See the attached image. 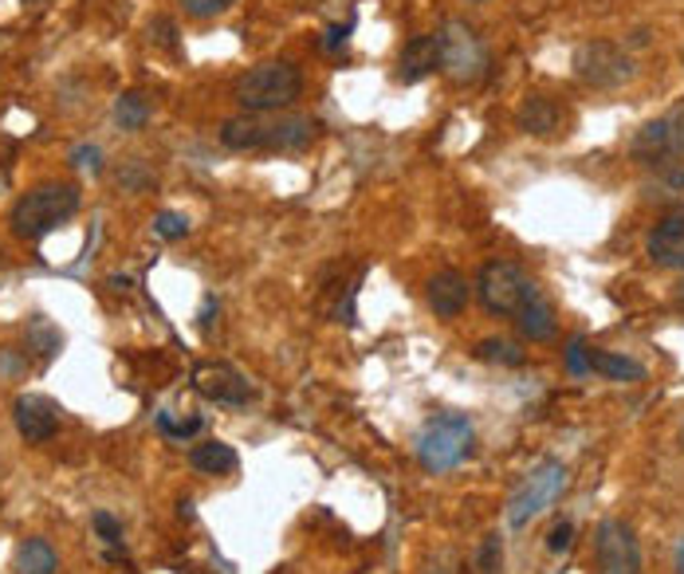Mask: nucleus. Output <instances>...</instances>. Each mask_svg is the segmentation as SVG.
<instances>
[{
	"label": "nucleus",
	"mask_w": 684,
	"mask_h": 574,
	"mask_svg": "<svg viewBox=\"0 0 684 574\" xmlns=\"http://www.w3.org/2000/svg\"><path fill=\"white\" fill-rule=\"evenodd\" d=\"M158 429L170 440H190L193 433H201V417H173V413H158Z\"/></svg>",
	"instance_id": "nucleus-27"
},
{
	"label": "nucleus",
	"mask_w": 684,
	"mask_h": 574,
	"mask_svg": "<svg viewBox=\"0 0 684 574\" xmlns=\"http://www.w3.org/2000/svg\"><path fill=\"white\" fill-rule=\"evenodd\" d=\"M595 555L602 574H641L638 535L626 520H606L595 531Z\"/></svg>",
	"instance_id": "nucleus-9"
},
{
	"label": "nucleus",
	"mask_w": 684,
	"mask_h": 574,
	"mask_svg": "<svg viewBox=\"0 0 684 574\" xmlns=\"http://www.w3.org/2000/svg\"><path fill=\"white\" fill-rule=\"evenodd\" d=\"M567 480H570V468L563 465V460H543V465L523 480V488L512 496V503H507V523H512L515 531L527 528L535 515H543L558 496L567 492Z\"/></svg>",
	"instance_id": "nucleus-7"
},
{
	"label": "nucleus",
	"mask_w": 684,
	"mask_h": 574,
	"mask_svg": "<svg viewBox=\"0 0 684 574\" xmlns=\"http://www.w3.org/2000/svg\"><path fill=\"white\" fill-rule=\"evenodd\" d=\"M319 130H323V123L311 115H279L264 123V150H307L319 138Z\"/></svg>",
	"instance_id": "nucleus-14"
},
{
	"label": "nucleus",
	"mask_w": 684,
	"mask_h": 574,
	"mask_svg": "<svg viewBox=\"0 0 684 574\" xmlns=\"http://www.w3.org/2000/svg\"><path fill=\"white\" fill-rule=\"evenodd\" d=\"M24 4H47V0H24Z\"/></svg>",
	"instance_id": "nucleus-39"
},
{
	"label": "nucleus",
	"mask_w": 684,
	"mask_h": 574,
	"mask_svg": "<svg viewBox=\"0 0 684 574\" xmlns=\"http://www.w3.org/2000/svg\"><path fill=\"white\" fill-rule=\"evenodd\" d=\"M645 252H649V261L658 264V268L684 272V205L669 209L658 225L649 228Z\"/></svg>",
	"instance_id": "nucleus-12"
},
{
	"label": "nucleus",
	"mask_w": 684,
	"mask_h": 574,
	"mask_svg": "<svg viewBox=\"0 0 684 574\" xmlns=\"http://www.w3.org/2000/svg\"><path fill=\"white\" fill-rule=\"evenodd\" d=\"M570 539H575V528H570V523H555L547 535V551L551 555H563V551L570 548Z\"/></svg>",
	"instance_id": "nucleus-32"
},
{
	"label": "nucleus",
	"mask_w": 684,
	"mask_h": 574,
	"mask_svg": "<svg viewBox=\"0 0 684 574\" xmlns=\"http://www.w3.org/2000/svg\"><path fill=\"white\" fill-rule=\"evenodd\" d=\"M425 299H429L437 319H460L464 307H469V279L452 268L437 272V276L425 284Z\"/></svg>",
	"instance_id": "nucleus-15"
},
{
	"label": "nucleus",
	"mask_w": 684,
	"mask_h": 574,
	"mask_svg": "<svg viewBox=\"0 0 684 574\" xmlns=\"http://www.w3.org/2000/svg\"><path fill=\"white\" fill-rule=\"evenodd\" d=\"M67 162L75 166V170H87V173H103V150L99 146H75L72 158Z\"/></svg>",
	"instance_id": "nucleus-28"
},
{
	"label": "nucleus",
	"mask_w": 684,
	"mask_h": 574,
	"mask_svg": "<svg viewBox=\"0 0 684 574\" xmlns=\"http://www.w3.org/2000/svg\"><path fill=\"white\" fill-rule=\"evenodd\" d=\"M477 359L492 362V366H523V350L512 339H480Z\"/></svg>",
	"instance_id": "nucleus-24"
},
{
	"label": "nucleus",
	"mask_w": 684,
	"mask_h": 574,
	"mask_svg": "<svg viewBox=\"0 0 684 574\" xmlns=\"http://www.w3.org/2000/svg\"><path fill=\"white\" fill-rule=\"evenodd\" d=\"M193 390H197L205 402L228 405V410H241V405L253 402L248 378L236 366H228V362H197V366H193Z\"/></svg>",
	"instance_id": "nucleus-10"
},
{
	"label": "nucleus",
	"mask_w": 684,
	"mask_h": 574,
	"mask_svg": "<svg viewBox=\"0 0 684 574\" xmlns=\"http://www.w3.org/2000/svg\"><path fill=\"white\" fill-rule=\"evenodd\" d=\"M346 32H351V28H339V24H334V28H327V40H323V47H327V52H334V47H342V44H346Z\"/></svg>",
	"instance_id": "nucleus-35"
},
{
	"label": "nucleus",
	"mask_w": 684,
	"mask_h": 574,
	"mask_svg": "<svg viewBox=\"0 0 684 574\" xmlns=\"http://www.w3.org/2000/svg\"><path fill=\"white\" fill-rule=\"evenodd\" d=\"M477 296L492 315H512L515 319V315L532 304V299H539L543 291L523 268H515V264H507V261H492L480 268Z\"/></svg>",
	"instance_id": "nucleus-5"
},
{
	"label": "nucleus",
	"mask_w": 684,
	"mask_h": 574,
	"mask_svg": "<svg viewBox=\"0 0 684 574\" xmlns=\"http://www.w3.org/2000/svg\"><path fill=\"white\" fill-rule=\"evenodd\" d=\"M79 205H83V193L75 181H44V185H32L9 213L12 236H20V241H44V236H52L60 225H67V221L79 213Z\"/></svg>",
	"instance_id": "nucleus-1"
},
{
	"label": "nucleus",
	"mask_w": 684,
	"mask_h": 574,
	"mask_svg": "<svg viewBox=\"0 0 684 574\" xmlns=\"http://www.w3.org/2000/svg\"><path fill=\"white\" fill-rule=\"evenodd\" d=\"M12 422L28 445H47L60 433V405L44 394H20L12 402Z\"/></svg>",
	"instance_id": "nucleus-11"
},
{
	"label": "nucleus",
	"mask_w": 684,
	"mask_h": 574,
	"mask_svg": "<svg viewBox=\"0 0 684 574\" xmlns=\"http://www.w3.org/2000/svg\"><path fill=\"white\" fill-rule=\"evenodd\" d=\"M115 123L122 126V130H142V126L150 123V103H146L142 91H127V95H118Z\"/></svg>",
	"instance_id": "nucleus-22"
},
{
	"label": "nucleus",
	"mask_w": 684,
	"mask_h": 574,
	"mask_svg": "<svg viewBox=\"0 0 684 574\" xmlns=\"http://www.w3.org/2000/svg\"><path fill=\"white\" fill-rule=\"evenodd\" d=\"M303 95V72L291 60L256 63L233 83V99L244 107V115H271L288 110Z\"/></svg>",
	"instance_id": "nucleus-2"
},
{
	"label": "nucleus",
	"mask_w": 684,
	"mask_h": 574,
	"mask_svg": "<svg viewBox=\"0 0 684 574\" xmlns=\"http://www.w3.org/2000/svg\"><path fill=\"white\" fill-rule=\"evenodd\" d=\"M60 571V555L47 539H24L17 548V574H55Z\"/></svg>",
	"instance_id": "nucleus-21"
},
{
	"label": "nucleus",
	"mask_w": 684,
	"mask_h": 574,
	"mask_svg": "<svg viewBox=\"0 0 684 574\" xmlns=\"http://www.w3.org/2000/svg\"><path fill=\"white\" fill-rule=\"evenodd\" d=\"M228 4H233V0H181V9H185V17H193V20L221 17V12H225Z\"/></svg>",
	"instance_id": "nucleus-29"
},
{
	"label": "nucleus",
	"mask_w": 684,
	"mask_h": 574,
	"mask_svg": "<svg viewBox=\"0 0 684 574\" xmlns=\"http://www.w3.org/2000/svg\"><path fill=\"white\" fill-rule=\"evenodd\" d=\"M153 233L162 236V241H185V236H190V216L162 209V213L153 216Z\"/></svg>",
	"instance_id": "nucleus-25"
},
{
	"label": "nucleus",
	"mask_w": 684,
	"mask_h": 574,
	"mask_svg": "<svg viewBox=\"0 0 684 574\" xmlns=\"http://www.w3.org/2000/svg\"><path fill=\"white\" fill-rule=\"evenodd\" d=\"M681 296H684V291H681Z\"/></svg>",
	"instance_id": "nucleus-43"
},
{
	"label": "nucleus",
	"mask_w": 684,
	"mask_h": 574,
	"mask_svg": "<svg viewBox=\"0 0 684 574\" xmlns=\"http://www.w3.org/2000/svg\"><path fill=\"white\" fill-rule=\"evenodd\" d=\"M515 323H520V334L527 342H551V339H555V331H558L555 307H551L547 296L532 299V304L515 315Z\"/></svg>",
	"instance_id": "nucleus-17"
},
{
	"label": "nucleus",
	"mask_w": 684,
	"mask_h": 574,
	"mask_svg": "<svg viewBox=\"0 0 684 574\" xmlns=\"http://www.w3.org/2000/svg\"><path fill=\"white\" fill-rule=\"evenodd\" d=\"M681 445H684V425H681Z\"/></svg>",
	"instance_id": "nucleus-40"
},
{
	"label": "nucleus",
	"mask_w": 684,
	"mask_h": 574,
	"mask_svg": "<svg viewBox=\"0 0 684 574\" xmlns=\"http://www.w3.org/2000/svg\"><path fill=\"white\" fill-rule=\"evenodd\" d=\"M190 465L197 468L201 476H228V472H236L241 457H236V449L225 445V440H205V445H193L190 449Z\"/></svg>",
	"instance_id": "nucleus-19"
},
{
	"label": "nucleus",
	"mask_w": 684,
	"mask_h": 574,
	"mask_svg": "<svg viewBox=\"0 0 684 574\" xmlns=\"http://www.w3.org/2000/svg\"><path fill=\"white\" fill-rule=\"evenodd\" d=\"M681 63H684V52H681Z\"/></svg>",
	"instance_id": "nucleus-42"
},
{
	"label": "nucleus",
	"mask_w": 684,
	"mask_h": 574,
	"mask_svg": "<svg viewBox=\"0 0 684 574\" xmlns=\"http://www.w3.org/2000/svg\"><path fill=\"white\" fill-rule=\"evenodd\" d=\"M150 181L153 178L142 170V162H130L127 170H118V185H127V189H146Z\"/></svg>",
	"instance_id": "nucleus-33"
},
{
	"label": "nucleus",
	"mask_w": 684,
	"mask_h": 574,
	"mask_svg": "<svg viewBox=\"0 0 684 574\" xmlns=\"http://www.w3.org/2000/svg\"><path fill=\"white\" fill-rule=\"evenodd\" d=\"M432 72H441V36L421 32V36L406 40V47L397 52V83H421Z\"/></svg>",
	"instance_id": "nucleus-13"
},
{
	"label": "nucleus",
	"mask_w": 684,
	"mask_h": 574,
	"mask_svg": "<svg viewBox=\"0 0 684 574\" xmlns=\"http://www.w3.org/2000/svg\"><path fill=\"white\" fill-rule=\"evenodd\" d=\"M630 153L633 162L649 166V170H673L684 158V135L676 130L673 118H658V123H645L633 135Z\"/></svg>",
	"instance_id": "nucleus-8"
},
{
	"label": "nucleus",
	"mask_w": 684,
	"mask_h": 574,
	"mask_svg": "<svg viewBox=\"0 0 684 574\" xmlns=\"http://www.w3.org/2000/svg\"><path fill=\"white\" fill-rule=\"evenodd\" d=\"M472 4H484V0H472Z\"/></svg>",
	"instance_id": "nucleus-41"
},
{
	"label": "nucleus",
	"mask_w": 684,
	"mask_h": 574,
	"mask_svg": "<svg viewBox=\"0 0 684 574\" xmlns=\"http://www.w3.org/2000/svg\"><path fill=\"white\" fill-rule=\"evenodd\" d=\"M558 123H563V107L551 95H543V91H527L523 95L520 110H515V126H520L523 135L547 138L558 130Z\"/></svg>",
	"instance_id": "nucleus-16"
},
{
	"label": "nucleus",
	"mask_w": 684,
	"mask_h": 574,
	"mask_svg": "<svg viewBox=\"0 0 684 574\" xmlns=\"http://www.w3.org/2000/svg\"><path fill=\"white\" fill-rule=\"evenodd\" d=\"M570 67H575V75L586 87H598V91H618L638 79L633 55L621 44H613V40H586V44H578Z\"/></svg>",
	"instance_id": "nucleus-6"
},
{
	"label": "nucleus",
	"mask_w": 684,
	"mask_h": 574,
	"mask_svg": "<svg viewBox=\"0 0 684 574\" xmlns=\"http://www.w3.org/2000/svg\"><path fill=\"white\" fill-rule=\"evenodd\" d=\"M178 28H173V20H165V17H158L150 24V40H158V44H165V47H178Z\"/></svg>",
	"instance_id": "nucleus-34"
},
{
	"label": "nucleus",
	"mask_w": 684,
	"mask_h": 574,
	"mask_svg": "<svg viewBox=\"0 0 684 574\" xmlns=\"http://www.w3.org/2000/svg\"><path fill=\"white\" fill-rule=\"evenodd\" d=\"M590 374H602L610 382H645V366L638 359H626L618 350H590Z\"/></svg>",
	"instance_id": "nucleus-20"
},
{
	"label": "nucleus",
	"mask_w": 684,
	"mask_h": 574,
	"mask_svg": "<svg viewBox=\"0 0 684 574\" xmlns=\"http://www.w3.org/2000/svg\"><path fill=\"white\" fill-rule=\"evenodd\" d=\"M673 123H676V130H681V135H684V107H681V110H676V115H673Z\"/></svg>",
	"instance_id": "nucleus-38"
},
{
	"label": "nucleus",
	"mask_w": 684,
	"mask_h": 574,
	"mask_svg": "<svg viewBox=\"0 0 684 574\" xmlns=\"http://www.w3.org/2000/svg\"><path fill=\"white\" fill-rule=\"evenodd\" d=\"M567 370L570 374H590V347H586V339H570L567 347Z\"/></svg>",
	"instance_id": "nucleus-30"
},
{
	"label": "nucleus",
	"mask_w": 684,
	"mask_h": 574,
	"mask_svg": "<svg viewBox=\"0 0 684 574\" xmlns=\"http://www.w3.org/2000/svg\"><path fill=\"white\" fill-rule=\"evenodd\" d=\"M213 307H216V299L209 296L205 307H201V331H209V327H213Z\"/></svg>",
	"instance_id": "nucleus-36"
},
{
	"label": "nucleus",
	"mask_w": 684,
	"mask_h": 574,
	"mask_svg": "<svg viewBox=\"0 0 684 574\" xmlns=\"http://www.w3.org/2000/svg\"><path fill=\"white\" fill-rule=\"evenodd\" d=\"M90 528H95V535H99L103 543H107L110 559H115L118 548H122V523H118L110 512H95V515H90Z\"/></svg>",
	"instance_id": "nucleus-26"
},
{
	"label": "nucleus",
	"mask_w": 684,
	"mask_h": 574,
	"mask_svg": "<svg viewBox=\"0 0 684 574\" xmlns=\"http://www.w3.org/2000/svg\"><path fill=\"white\" fill-rule=\"evenodd\" d=\"M28 350H36L40 359H55V354L64 350V334L55 331L44 315H36V319L28 323Z\"/></svg>",
	"instance_id": "nucleus-23"
},
{
	"label": "nucleus",
	"mask_w": 684,
	"mask_h": 574,
	"mask_svg": "<svg viewBox=\"0 0 684 574\" xmlns=\"http://www.w3.org/2000/svg\"><path fill=\"white\" fill-rule=\"evenodd\" d=\"M477 445V429H472L469 413H437L425 422V429L417 433V460L425 472H452L472 457Z\"/></svg>",
	"instance_id": "nucleus-3"
},
{
	"label": "nucleus",
	"mask_w": 684,
	"mask_h": 574,
	"mask_svg": "<svg viewBox=\"0 0 684 574\" xmlns=\"http://www.w3.org/2000/svg\"><path fill=\"white\" fill-rule=\"evenodd\" d=\"M500 563H504V548H500V535H488L484 548H480V571H484V574H500Z\"/></svg>",
	"instance_id": "nucleus-31"
},
{
	"label": "nucleus",
	"mask_w": 684,
	"mask_h": 574,
	"mask_svg": "<svg viewBox=\"0 0 684 574\" xmlns=\"http://www.w3.org/2000/svg\"><path fill=\"white\" fill-rule=\"evenodd\" d=\"M221 142L236 153L264 150V118L260 115H233L221 123Z\"/></svg>",
	"instance_id": "nucleus-18"
},
{
	"label": "nucleus",
	"mask_w": 684,
	"mask_h": 574,
	"mask_svg": "<svg viewBox=\"0 0 684 574\" xmlns=\"http://www.w3.org/2000/svg\"><path fill=\"white\" fill-rule=\"evenodd\" d=\"M441 36V72L449 75L457 87H477L488 75V47L480 40L477 28H469L464 20H445Z\"/></svg>",
	"instance_id": "nucleus-4"
},
{
	"label": "nucleus",
	"mask_w": 684,
	"mask_h": 574,
	"mask_svg": "<svg viewBox=\"0 0 684 574\" xmlns=\"http://www.w3.org/2000/svg\"><path fill=\"white\" fill-rule=\"evenodd\" d=\"M676 574H684V543L676 548Z\"/></svg>",
	"instance_id": "nucleus-37"
}]
</instances>
